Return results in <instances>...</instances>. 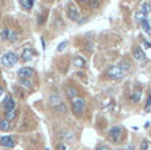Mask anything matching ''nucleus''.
<instances>
[{
	"label": "nucleus",
	"mask_w": 151,
	"mask_h": 150,
	"mask_svg": "<svg viewBox=\"0 0 151 150\" xmlns=\"http://www.w3.org/2000/svg\"><path fill=\"white\" fill-rule=\"evenodd\" d=\"M73 65L77 66V68H82V66L85 65V60H83L82 57H80V56H76L73 58Z\"/></svg>",
	"instance_id": "nucleus-14"
},
{
	"label": "nucleus",
	"mask_w": 151,
	"mask_h": 150,
	"mask_svg": "<svg viewBox=\"0 0 151 150\" xmlns=\"http://www.w3.org/2000/svg\"><path fill=\"white\" fill-rule=\"evenodd\" d=\"M97 150H109V148H107L106 145H101V146H98V148H97Z\"/></svg>",
	"instance_id": "nucleus-28"
},
{
	"label": "nucleus",
	"mask_w": 151,
	"mask_h": 150,
	"mask_svg": "<svg viewBox=\"0 0 151 150\" xmlns=\"http://www.w3.org/2000/svg\"><path fill=\"white\" fill-rule=\"evenodd\" d=\"M109 136H110V140L113 142L118 144L122 138V128L121 126H113L111 129L109 130Z\"/></svg>",
	"instance_id": "nucleus-5"
},
{
	"label": "nucleus",
	"mask_w": 151,
	"mask_h": 150,
	"mask_svg": "<svg viewBox=\"0 0 151 150\" xmlns=\"http://www.w3.org/2000/svg\"><path fill=\"white\" fill-rule=\"evenodd\" d=\"M119 68L123 69V71H127V69H130V64H129V61H121L119 64Z\"/></svg>",
	"instance_id": "nucleus-21"
},
{
	"label": "nucleus",
	"mask_w": 151,
	"mask_h": 150,
	"mask_svg": "<svg viewBox=\"0 0 151 150\" xmlns=\"http://www.w3.org/2000/svg\"><path fill=\"white\" fill-rule=\"evenodd\" d=\"M150 108H151V96H149V100H147V102H146V109L149 110Z\"/></svg>",
	"instance_id": "nucleus-26"
},
{
	"label": "nucleus",
	"mask_w": 151,
	"mask_h": 150,
	"mask_svg": "<svg viewBox=\"0 0 151 150\" xmlns=\"http://www.w3.org/2000/svg\"><path fill=\"white\" fill-rule=\"evenodd\" d=\"M35 71L32 68H28V66H24V68H21L20 71H19V77L20 79H31L32 76H33Z\"/></svg>",
	"instance_id": "nucleus-8"
},
{
	"label": "nucleus",
	"mask_w": 151,
	"mask_h": 150,
	"mask_svg": "<svg viewBox=\"0 0 151 150\" xmlns=\"http://www.w3.org/2000/svg\"><path fill=\"white\" fill-rule=\"evenodd\" d=\"M19 1H20L21 7L24 9H32V7L35 4V0H19Z\"/></svg>",
	"instance_id": "nucleus-13"
},
{
	"label": "nucleus",
	"mask_w": 151,
	"mask_h": 150,
	"mask_svg": "<svg viewBox=\"0 0 151 150\" xmlns=\"http://www.w3.org/2000/svg\"><path fill=\"white\" fill-rule=\"evenodd\" d=\"M139 100H141V90L134 92L133 94H131V101H133V102H139Z\"/></svg>",
	"instance_id": "nucleus-19"
},
{
	"label": "nucleus",
	"mask_w": 151,
	"mask_h": 150,
	"mask_svg": "<svg viewBox=\"0 0 151 150\" xmlns=\"http://www.w3.org/2000/svg\"><path fill=\"white\" fill-rule=\"evenodd\" d=\"M85 100H83L82 97H74L72 98V108H73V112L77 116H80V114L83 113V110H85Z\"/></svg>",
	"instance_id": "nucleus-1"
},
{
	"label": "nucleus",
	"mask_w": 151,
	"mask_h": 150,
	"mask_svg": "<svg viewBox=\"0 0 151 150\" xmlns=\"http://www.w3.org/2000/svg\"><path fill=\"white\" fill-rule=\"evenodd\" d=\"M1 108H3V110H4L5 113H8V112L16 109V102L12 100L11 96H5L4 101H3V104H1Z\"/></svg>",
	"instance_id": "nucleus-6"
},
{
	"label": "nucleus",
	"mask_w": 151,
	"mask_h": 150,
	"mask_svg": "<svg viewBox=\"0 0 151 150\" xmlns=\"http://www.w3.org/2000/svg\"><path fill=\"white\" fill-rule=\"evenodd\" d=\"M106 76L111 80H121L125 76V71L121 69L119 66H110L106 72Z\"/></svg>",
	"instance_id": "nucleus-3"
},
{
	"label": "nucleus",
	"mask_w": 151,
	"mask_h": 150,
	"mask_svg": "<svg viewBox=\"0 0 151 150\" xmlns=\"http://www.w3.org/2000/svg\"><path fill=\"white\" fill-rule=\"evenodd\" d=\"M133 56H134V58H135V60H138V61L146 60V55H145L143 49H142L141 47H134V49H133Z\"/></svg>",
	"instance_id": "nucleus-10"
},
{
	"label": "nucleus",
	"mask_w": 151,
	"mask_h": 150,
	"mask_svg": "<svg viewBox=\"0 0 151 150\" xmlns=\"http://www.w3.org/2000/svg\"><path fill=\"white\" fill-rule=\"evenodd\" d=\"M57 150H66V146L64 145V144H60V145L57 146Z\"/></svg>",
	"instance_id": "nucleus-27"
},
{
	"label": "nucleus",
	"mask_w": 151,
	"mask_h": 150,
	"mask_svg": "<svg viewBox=\"0 0 151 150\" xmlns=\"http://www.w3.org/2000/svg\"><path fill=\"white\" fill-rule=\"evenodd\" d=\"M33 56H35V52H33V50H32L31 48H27V49L23 50L21 58H23L24 61H29V60H32V58H33Z\"/></svg>",
	"instance_id": "nucleus-11"
},
{
	"label": "nucleus",
	"mask_w": 151,
	"mask_h": 150,
	"mask_svg": "<svg viewBox=\"0 0 151 150\" xmlns=\"http://www.w3.org/2000/svg\"><path fill=\"white\" fill-rule=\"evenodd\" d=\"M151 12V5L149 3H143V4L141 5V9L137 11L135 13V19L141 23L143 19H147V16H149V13Z\"/></svg>",
	"instance_id": "nucleus-4"
},
{
	"label": "nucleus",
	"mask_w": 151,
	"mask_h": 150,
	"mask_svg": "<svg viewBox=\"0 0 151 150\" xmlns=\"http://www.w3.org/2000/svg\"><path fill=\"white\" fill-rule=\"evenodd\" d=\"M3 93H4V90H3V88H0V97L3 96Z\"/></svg>",
	"instance_id": "nucleus-29"
},
{
	"label": "nucleus",
	"mask_w": 151,
	"mask_h": 150,
	"mask_svg": "<svg viewBox=\"0 0 151 150\" xmlns=\"http://www.w3.org/2000/svg\"><path fill=\"white\" fill-rule=\"evenodd\" d=\"M141 27L146 33L151 35V20H149V19H143V20L141 21Z\"/></svg>",
	"instance_id": "nucleus-12"
},
{
	"label": "nucleus",
	"mask_w": 151,
	"mask_h": 150,
	"mask_svg": "<svg viewBox=\"0 0 151 150\" xmlns=\"http://www.w3.org/2000/svg\"><path fill=\"white\" fill-rule=\"evenodd\" d=\"M17 55H16L15 52H5L4 55L1 56V63H3V65H5V66H13L16 63H17Z\"/></svg>",
	"instance_id": "nucleus-2"
},
{
	"label": "nucleus",
	"mask_w": 151,
	"mask_h": 150,
	"mask_svg": "<svg viewBox=\"0 0 151 150\" xmlns=\"http://www.w3.org/2000/svg\"><path fill=\"white\" fill-rule=\"evenodd\" d=\"M8 40H9V41H15V40H17V33H16L15 31H11V32H9V37H8Z\"/></svg>",
	"instance_id": "nucleus-22"
},
{
	"label": "nucleus",
	"mask_w": 151,
	"mask_h": 150,
	"mask_svg": "<svg viewBox=\"0 0 151 150\" xmlns=\"http://www.w3.org/2000/svg\"><path fill=\"white\" fill-rule=\"evenodd\" d=\"M9 29L8 28H3L1 31H0V36H1L3 40H8V37H9Z\"/></svg>",
	"instance_id": "nucleus-18"
},
{
	"label": "nucleus",
	"mask_w": 151,
	"mask_h": 150,
	"mask_svg": "<svg viewBox=\"0 0 151 150\" xmlns=\"http://www.w3.org/2000/svg\"><path fill=\"white\" fill-rule=\"evenodd\" d=\"M0 130H3V132L9 130V121H8L7 118H3L1 121H0Z\"/></svg>",
	"instance_id": "nucleus-15"
},
{
	"label": "nucleus",
	"mask_w": 151,
	"mask_h": 150,
	"mask_svg": "<svg viewBox=\"0 0 151 150\" xmlns=\"http://www.w3.org/2000/svg\"><path fill=\"white\" fill-rule=\"evenodd\" d=\"M142 43H143V45H145V47H146V48H149V49H150V48H151V43L150 41H147V40H142Z\"/></svg>",
	"instance_id": "nucleus-25"
},
{
	"label": "nucleus",
	"mask_w": 151,
	"mask_h": 150,
	"mask_svg": "<svg viewBox=\"0 0 151 150\" xmlns=\"http://www.w3.org/2000/svg\"><path fill=\"white\" fill-rule=\"evenodd\" d=\"M68 17L70 19V20H73V21H77L78 19H80V11L77 9V8L74 7V5H69V8H68Z\"/></svg>",
	"instance_id": "nucleus-7"
},
{
	"label": "nucleus",
	"mask_w": 151,
	"mask_h": 150,
	"mask_svg": "<svg viewBox=\"0 0 151 150\" xmlns=\"http://www.w3.org/2000/svg\"><path fill=\"white\" fill-rule=\"evenodd\" d=\"M65 93H66V96H68V97H70V98L77 97V92H76V89H74V88H72V87L65 88Z\"/></svg>",
	"instance_id": "nucleus-16"
},
{
	"label": "nucleus",
	"mask_w": 151,
	"mask_h": 150,
	"mask_svg": "<svg viewBox=\"0 0 151 150\" xmlns=\"http://www.w3.org/2000/svg\"><path fill=\"white\" fill-rule=\"evenodd\" d=\"M66 45H68V41H63V43H61V44L57 47V50H58V52H61V50H64V49H65V47H66Z\"/></svg>",
	"instance_id": "nucleus-23"
},
{
	"label": "nucleus",
	"mask_w": 151,
	"mask_h": 150,
	"mask_svg": "<svg viewBox=\"0 0 151 150\" xmlns=\"http://www.w3.org/2000/svg\"><path fill=\"white\" fill-rule=\"evenodd\" d=\"M78 1H81V3H86V1H89V0H78Z\"/></svg>",
	"instance_id": "nucleus-30"
},
{
	"label": "nucleus",
	"mask_w": 151,
	"mask_h": 150,
	"mask_svg": "<svg viewBox=\"0 0 151 150\" xmlns=\"http://www.w3.org/2000/svg\"><path fill=\"white\" fill-rule=\"evenodd\" d=\"M0 145L4 148H13L15 146V140L11 136H4L0 138Z\"/></svg>",
	"instance_id": "nucleus-9"
},
{
	"label": "nucleus",
	"mask_w": 151,
	"mask_h": 150,
	"mask_svg": "<svg viewBox=\"0 0 151 150\" xmlns=\"http://www.w3.org/2000/svg\"><path fill=\"white\" fill-rule=\"evenodd\" d=\"M147 148H149V142H147V141H143L142 145H141V149L142 150H147Z\"/></svg>",
	"instance_id": "nucleus-24"
},
{
	"label": "nucleus",
	"mask_w": 151,
	"mask_h": 150,
	"mask_svg": "<svg viewBox=\"0 0 151 150\" xmlns=\"http://www.w3.org/2000/svg\"><path fill=\"white\" fill-rule=\"evenodd\" d=\"M20 84L23 85V88H25V89H31L32 88V82L29 81L28 79H20Z\"/></svg>",
	"instance_id": "nucleus-17"
},
{
	"label": "nucleus",
	"mask_w": 151,
	"mask_h": 150,
	"mask_svg": "<svg viewBox=\"0 0 151 150\" xmlns=\"http://www.w3.org/2000/svg\"><path fill=\"white\" fill-rule=\"evenodd\" d=\"M16 117V109H13V110L8 112V113H5V118L8 120V121H11V120H13Z\"/></svg>",
	"instance_id": "nucleus-20"
}]
</instances>
